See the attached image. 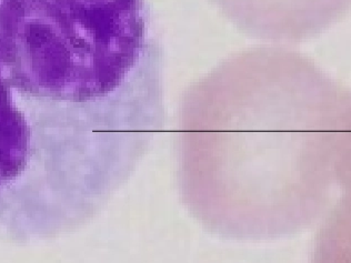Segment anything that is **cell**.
Segmentation results:
<instances>
[{
    "label": "cell",
    "mask_w": 351,
    "mask_h": 263,
    "mask_svg": "<svg viewBox=\"0 0 351 263\" xmlns=\"http://www.w3.org/2000/svg\"><path fill=\"white\" fill-rule=\"evenodd\" d=\"M147 0H0V239L93 219L162 132Z\"/></svg>",
    "instance_id": "obj_1"
}]
</instances>
